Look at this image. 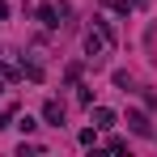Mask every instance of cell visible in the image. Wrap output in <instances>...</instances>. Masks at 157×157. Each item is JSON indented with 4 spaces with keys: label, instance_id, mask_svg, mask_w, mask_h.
<instances>
[{
    "label": "cell",
    "instance_id": "cell-1",
    "mask_svg": "<svg viewBox=\"0 0 157 157\" xmlns=\"http://www.w3.org/2000/svg\"><path fill=\"white\" fill-rule=\"evenodd\" d=\"M106 47H110V43H106V38H102V30H89V34H85V55H89L94 64H102V55H106Z\"/></svg>",
    "mask_w": 157,
    "mask_h": 157
},
{
    "label": "cell",
    "instance_id": "cell-2",
    "mask_svg": "<svg viewBox=\"0 0 157 157\" xmlns=\"http://www.w3.org/2000/svg\"><path fill=\"white\" fill-rule=\"evenodd\" d=\"M128 128L136 132V136H144V140L153 136V123H149V115H144V110H128Z\"/></svg>",
    "mask_w": 157,
    "mask_h": 157
},
{
    "label": "cell",
    "instance_id": "cell-3",
    "mask_svg": "<svg viewBox=\"0 0 157 157\" xmlns=\"http://www.w3.org/2000/svg\"><path fill=\"white\" fill-rule=\"evenodd\" d=\"M43 123H55V128L64 123V106L55 102V98H47V102H43Z\"/></svg>",
    "mask_w": 157,
    "mask_h": 157
},
{
    "label": "cell",
    "instance_id": "cell-4",
    "mask_svg": "<svg viewBox=\"0 0 157 157\" xmlns=\"http://www.w3.org/2000/svg\"><path fill=\"white\" fill-rule=\"evenodd\" d=\"M94 128H98V132L115 128V110H110V106H94Z\"/></svg>",
    "mask_w": 157,
    "mask_h": 157
},
{
    "label": "cell",
    "instance_id": "cell-5",
    "mask_svg": "<svg viewBox=\"0 0 157 157\" xmlns=\"http://www.w3.org/2000/svg\"><path fill=\"white\" fill-rule=\"evenodd\" d=\"M38 21H43V26H47V30H55V26H64V21H59V13H55V4H43V9H38Z\"/></svg>",
    "mask_w": 157,
    "mask_h": 157
},
{
    "label": "cell",
    "instance_id": "cell-6",
    "mask_svg": "<svg viewBox=\"0 0 157 157\" xmlns=\"http://www.w3.org/2000/svg\"><path fill=\"white\" fill-rule=\"evenodd\" d=\"M21 77H30V81H43V64H34V59H21Z\"/></svg>",
    "mask_w": 157,
    "mask_h": 157
},
{
    "label": "cell",
    "instance_id": "cell-7",
    "mask_svg": "<svg viewBox=\"0 0 157 157\" xmlns=\"http://www.w3.org/2000/svg\"><path fill=\"white\" fill-rule=\"evenodd\" d=\"M34 128H38L34 115H21V119H17V132H21V136H34Z\"/></svg>",
    "mask_w": 157,
    "mask_h": 157
},
{
    "label": "cell",
    "instance_id": "cell-8",
    "mask_svg": "<svg viewBox=\"0 0 157 157\" xmlns=\"http://www.w3.org/2000/svg\"><path fill=\"white\" fill-rule=\"evenodd\" d=\"M81 144H85V149H94V144H98V128H81V136H77Z\"/></svg>",
    "mask_w": 157,
    "mask_h": 157
},
{
    "label": "cell",
    "instance_id": "cell-9",
    "mask_svg": "<svg viewBox=\"0 0 157 157\" xmlns=\"http://www.w3.org/2000/svg\"><path fill=\"white\" fill-rule=\"evenodd\" d=\"M110 81H115V89H128V85H132V77L123 72V68H115V72H110Z\"/></svg>",
    "mask_w": 157,
    "mask_h": 157
},
{
    "label": "cell",
    "instance_id": "cell-10",
    "mask_svg": "<svg viewBox=\"0 0 157 157\" xmlns=\"http://www.w3.org/2000/svg\"><path fill=\"white\" fill-rule=\"evenodd\" d=\"M77 102L81 106H94V89H89V85H77Z\"/></svg>",
    "mask_w": 157,
    "mask_h": 157
},
{
    "label": "cell",
    "instance_id": "cell-11",
    "mask_svg": "<svg viewBox=\"0 0 157 157\" xmlns=\"http://www.w3.org/2000/svg\"><path fill=\"white\" fill-rule=\"evenodd\" d=\"M106 149H110V153H123V149H128V140H123V136H110V140H106Z\"/></svg>",
    "mask_w": 157,
    "mask_h": 157
},
{
    "label": "cell",
    "instance_id": "cell-12",
    "mask_svg": "<svg viewBox=\"0 0 157 157\" xmlns=\"http://www.w3.org/2000/svg\"><path fill=\"white\" fill-rule=\"evenodd\" d=\"M0 128H13V106H9V110H0Z\"/></svg>",
    "mask_w": 157,
    "mask_h": 157
},
{
    "label": "cell",
    "instance_id": "cell-13",
    "mask_svg": "<svg viewBox=\"0 0 157 157\" xmlns=\"http://www.w3.org/2000/svg\"><path fill=\"white\" fill-rule=\"evenodd\" d=\"M4 17H9V0H0V21H4Z\"/></svg>",
    "mask_w": 157,
    "mask_h": 157
},
{
    "label": "cell",
    "instance_id": "cell-14",
    "mask_svg": "<svg viewBox=\"0 0 157 157\" xmlns=\"http://www.w3.org/2000/svg\"><path fill=\"white\" fill-rule=\"evenodd\" d=\"M132 4H144V0H132Z\"/></svg>",
    "mask_w": 157,
    "mask_h": 157
}]
</instances>
